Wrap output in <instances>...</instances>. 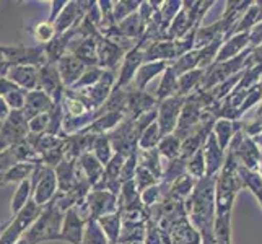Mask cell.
Masks as SVG:
<instances>
[{
  "instance_id": "49",
  "label": "cell",
  "mask_w": 262,
  "mask_h": 244,
  "mask_svg": "<svg viewBox=\"0 0 262 244\" xmlns=\"http://www.w3.org/2000/svg\"><path fill=\"white\" fill-rule=\"evenodd\" d=\"M15 244H28V241H26L25 238H20V239H18V241H16Z\"/></svg>"
},
{
  "instance_id": "32",
  "label": "cell",
  "mask_w": 262,
  "mask_h": 244,
  "mask_svg": "<svg viewBox=\"0 0 262 244\" xmlns=\"http://www.w3.org/2000/svg\"><path fill=\"white\" fill-rule=\"evenodd\" d=\"M82 244H110L106 234L103 233L101 227L98 225L96 220H88L83 230Z\"/></svg>"
},
{
  "instance_id": "19",
  "label": "cell",
  "mask_w": 262,
  "mask_h": 244,
  "mask_svg": "<svg viewBox=\"0 0 262 244\" xmlns=\"http://www.w3.org/2000/svg\"><path fill=\"white\" fill-rule=\"evenodd\" d=\"M78 166H80V169H82L83 176L86 178L88 184L93 186V187L104 176V166L96 160L95 155H92V153H83V155L80 157V165Z\"/></svg>"
},
{
  "instance_id": "44",
  "label": "cell",
  "mask_w": 262,
  "mask_h": 244,
  "mask_svg": "<svg viewBox=\"0 0 262 244\" xmlns=\"http://www.w3.org/2000/svg\"><path fill=\"white\" fill-rule=\"evenodd\" d=\"M15 90H20V88H18L16 85H13L7 77L0 78V98H5L7 95H10L12 92H15Z\"/></svg>"
},
{
  "instance_id": "38",
  "label": "cell",
  "mask_w": 262,
  "mask_h": 244,
  "mask_svg": "<svg viewBox=\"0 0 262 244\" xmlns=\"http://www.w3.org/2000/svg\"><path fill=\"white\" fill-rule=\"evenodd\" d=\"M33 34L36 41L39 44H44V46H48V44L56 38V30H54V25L49 23V21H41L34 26L33 30Z\"/></svg>"
},
{
  "instance_id": "4",
  "label": "cell",
  "mask_w": 262,
  "mask_h": 244,
  "mask_svg": "<svg viewBox=\"0 0 262 244\" xmlns=\"http://www.w3.org/2000/svg\"><path fill=\"white\" fill-rule=\"evenodd\" d=\"M33 201L39 207H46L57 194V178L54 169L39 163L33 173Z\"/></svg>"
},
{
  "instance_id": "5",
  "label": "cell",
  "mask_w": 262,
  "mask_h": 244,
  "mask_svg": "<svg viewBox=\"0 0 262 244\" xmlns=\"http://www.w3.org/2000/svg\"><path fill=\"white\" fill-rule=\"evenodd\" d=\"M28 121L25 119L23 111H10L0 127V150L16 145L28 137Z\"/></svg>"
},
{
  "instance_id": "7",
  "label": "cell",
  "mask_w": 262,
  "mask_h": 244,
  "mask_svg": "<svg viewBox=\"0 0 262 244\" xmlns=\"http://www.w3.org/2000/svg\"><path fill=\"white\" fill-rule=\"evenodd\" d=\"M86 205H88V212H90V220H98L101 216L111 215L117 212V198L114 194L110 191H93L88 192L85 197Z\"/></svg>"
},
{
  "instance_id": "41",
  "label": "cell",
  "mask_w": 262,
  "mask_h": 244,
  "mask_svg": "<svg viewBox=\"0 0 262 244\" xmlns=\"http://www.w3.org/2000/svg\"><path fill=\"white\" fill-rule=\"evenodd\" d=\"M160 195H161V186H153V187H148L147 191L142 192L140 201L143 205H153V204L158 202Z\"/></svg>"
},
{
  "instance_id": "28",
  "label": "cell",
  "mask_w": 262,
  "mask_h": 244,
  "mask_svg": "<svg viewBox=\"0 0 262 244\" xmlns=\"http://www.w3.org/2000/svg\"><path fill=\"white\" fill-rule=\"evenodd\" d=\"M31 192H33V187H31V181L30 179H25V181H21L20 184H18L16 191L13 194V198H12V216L20 213L23 207L30 202Z\"/></svg>"
},
{
  "instance_id": "23",
  "label": "cell",
  "mask_w": 262,
  "mask_h": 244,
  "mask_svg": "<svg viewBox=\"0 0 262 244\" xmlns=\"http://www.w3.org/2000/svg\"><path fill=\"white\" fill-rule=\"evenodd\" d=\"M116 30L119 31L124 38L134 39V38H140V36H143V31H145V23L142 21L139 12H135L130 16L125 18V20H122L121 23H117Z\"/></svg>"
},
{
  "instance_id": "12",
  "label": "cell",
  "mask_w": 262,
  "mask_h": 244,
  "mask_svg": "<svg viewBox=\"0 0 262 244\" xmlns=\"http://www.w3.org/2000/svg\"><path fill=\"white\" fill-rule=\"evenodd\" d=\"M38 70L39 67L33 65H12L7 78L23 92H33L38 90Z\"/></svg>"
},
{
  "instance_id": "21",
  "label": "cell",
  "mask_w": 262,
  "mask_h": 244,
  "mask_svg": "<svg viewBox=\"0 0 262 244\" xmlns=\"http://www.w3.org/2000/svg\"><path fill=\"white\" fill-rule=\"evenodd\" d=\"M205 74V70L195 69L191 72H186L181 77H178V90H176V96L181 98H187L189 95H192L195 90L201 86L202 77Z\"/></svg>"
},
{
  "instance_id": "40",
  "label": "cell",
  "mask_w": 262,
  "mask_h": 244,
  "mask_svg": "<svg viewBox=\"0 0 262 244\" xmlns=\"http://www.w3.org/2000/svg\"><path fill=\"white\" fill-rule=\"evenodd\" d=\"M4 99L10 111H23L25 101H26V92H23V90H15V92L7 95Z\"/></svg>"
},
{
  "instance_id": "9",
  "label": "cell",
  "mask_w": 262,
  "mask_h": 244,
  "mask_svg": "<svg viewBox=\"0 0 262 244\" xmlns=\"http://www.w3.org/2000/svg\"><path fill=\"white\" fill-rule=\"evenodd\" d=\"M92 5V2H88V7H83V2H67L64 10L59 13V16L54 21V30H56V36L66 34V31H70V28H74L75 25L85 16L86 10Z\"/></svg>"
},
{
  "instance_id": "27",
  "label": "cell",
  "mask_w": 262,
  "mask_h": 244,
  "mask_svg": "<svg viewBox=\"0 0 262 244\" xmlns=\"http://www.w3.org/2000/svg\"><path fill=\"white\" fill-rule=\"evenodd\" d=\"M36 166H38V165H34V163H16V165H13L10 169H8V173L5 174L4 186L5 184H12V183L20 184L21 181L33 176Z\"/></svg>"
},
{
  "instance_id": "2",
  "label": "cell",
  "mask_w": 262,
  "mask_h": 244,
  "mask_svg": "<svg viewBox=\"0 0 262 244\" xmlns=\"http://www.w3.org/2000/svg\"><path fill=\"white\" fill-rule=\"evenodd\" d=\"M251 48H248L245 52H241L239 56L233 57L230 60L225 62H213V64L205 70V74L202 77L201 86L197 90H202V92H210V90L216 85H220L222 81L228 80L230 77L236 75L238 72L245 69V62L249 56Z\"/></svg>"
},
{
  "instance_id": "8",
  "label": "cell",
  "mask_w": 262,
  "mask_h": 244,
  "mask_svg": "<svg viewBox=\"0 0 262 244\" xmlns=\"http://www.w3.org/2000/svg\"><path fill=\"white\" fill-rule=\"evenodd\" d=\"M38 90L52 98L54 103H60L62 98V80L59 75L57 65L46 62L38 70Z\"/></svg>"
},
{
  "instance_id": "37",
  "label": "cell",
  "mask_w": 262,
  "mask_h": 244,
  "mask_svg": "<svg viewBox=\"0 0 262 244\" xmlns=\"http://www.w3.org/2000/svg\"><path fill=\"white\" fill-rule=\"evenodd\" d=\"M101 77H103V69H99V67H86L85 72H83V75L78 78V81L72 88H74V90L88 88V86L98 83Z\"/></svg>"
},
{
  "instance_id": "43",
  "label": "cell",
  "mask_w": 262,
  "mask_h": 244,
  "mask_svg": "<svg viewBox=\"0 0 262 244\" xmlns=\"http://www.w3.org/2000/svg\"><path fill=\"white\" fill-rule=\"evenodd\" d=\"M254 65H262V46L251 49L249 56L245 62V69L248 67H254Z\"/></svg>"
},
{
  "instance_id": "20",
  "label": "cell",
  "mask_w": 262,
  "mask_h": 244,
  "mask_svg": "<svg viewBox=\"0 0 262 244\" xmlns=\"http://www.w3.org/2000/svg\"><path fill=\"white\" fill-rule=\"evenodd\" d=\"M238 129H239V122L238 121H228V119H216L215 121L212 134L215 135L216 143H219V147L223 151L228 150L233 135Z\"/></svg>"
},
{
  "instance_id": "48",
  "label": "cell",
  "mask_w": 262,
  "mask_h": 244,
  "mask_svg": "<svg viewBox=\"0 0 262 244\" xmlns=\"http://www.w3.org/2000/svg\"><path fill=\"white\" fill-rule=\"evenodd\" d=\"M257 173H259V176L262 178V155H260V163H259V168H257Z\"/></svg>"
},
{
  "instance_id": "1",
  "label": "cell",
  "mask_w": 262,
  "mask_h": 244,
  "mask_svg": "<svg viewBox=\"0 0 262 244\" xmlns=\"http://www.w3.org/2000/svg\"><path fill=\"white\" fill-rule=\"evenodd\" d=\"M64 213L66 212H62L54 202L48 204L46 207H42L39 218L25 231L21 238L28 241V244H39L42 241H59Z\"/></svg>"
},
{
  "instance_id": "45",
  "label": "cell",
  "mask_w": 262,
  "mask_h": 244,
  "mask_svg": "<svg viewBox=\"0 0 262 244\" xmlns=\"http://www.w3.org/2000/svg\"><path fill=\"white\" fill-rule=\"evenodd\" d=\"M67 2H64V0H60V2H51V7H52V10H51V15H49V23H54L56 21V18L59 16V13L64 10V7H66Z\"/></svg>"
},
{
  "instance_id": "16",
  "label": "cell",
  "mask_w": 262,
  "mask_h": 244,
  "mask_svg": "<svg viewBox=\"0 0 262 244\" xmlns=\"http://www.w3.org/2000/svg\"><path fill=\"white\" fill-rule=\"evenodd\" d=\"M124 49H121L119 46H116L111 41H107L103 36H99L96 39V56H98V65L99 69H114L117 62L121 60V57L124 56Z\"/></svg>"
},
{
  "instance_id": "51",
  "label": "cell",
  "mask_w": 262,
  "mask_h": 244,
  "mask_svg": "<svg viewBox=\"0 0 262 244\" xmlns=\"http://www.w3.org/2000/svg\"><path fill=\"white\" fill-rule=\"evenodd\" d=\"M0 127H2V122H0Z\"/></svg>"
},
{
  "instance_id": "33",
  "label": "cell",
  "mask_w": 262,
  "mask_h": 244,
  "mask_svg": "<svg viewBox=\"0 0 262 244\" xmlns=\"http://www.w3.org/2000/svg\"><path fill=\"white\" fill-rule=\"evenodd\" d=\"M93 150L95 153L93 155L96 157V160L101 163L103 166H106L110 160L113 158V147H111V142L107 139V135L101 134V135H96L95 143H93Z\"/></svg>"
},
{
  "instance_id": "31",
  "label": "cell",
  "mask_w": 262,
  "mask_h": 244,
  "mask_svg": "<svg viewBox=\"0 0 262 244\" xmlns=\"http://www.w3.org/2000/svg\"><path fill=\"white\" fill-rule=\"evenodd\" d=\"M186 173L195 181L205 178V158L204 148H199L191 158L186 160Z\"/></svg>"
},
{
  "instance_id": "29",
  "label": "cell",
  "mask_w": 262,
  "mask_h": 244,
  "mask_svg": "<svg viewBox=\"0 0 262 244\" xmlns=\"http://www.w3.org/2000/svg\"><path fill=\"white\" fill-rule=\"evenodd\" d=\"M160 153L157 148H151V150H143L142 157H140V165L142 168L148 169L150 173L155 176L157 179L163 178V165L160 163Z\"/></svg>"
},
{
  "instance_id": "42",
  "label": "cell",
  "mask_w": 262,
  "mask_h": 244,
  "mask_svg": "<svg viewBox=\"0 0 262 244\" xmlns=\"http://www.w3.org/2000/svg\"><path fill=\"white\" fill-rule=\"evenodd\" d=\"M262 46V20L257 21L249 31V48L254 49Z\"/></svg>"
},
{
  "instance_id": "3",
  "label": "cell",
  "mask_w": 262,
  "mask_h": 244,
  "mask_svg": "<svg viewBox=\"0 0 262 244\" xmlns=\"http://www.w3.org/2000/svg\"><path fill=\"white\" fill-rule=\"evenodd\" d=\"M228 151L234 157V160L238 161L239 166L251 169V171H257L259 163H260V150L257 148L256 142L243 134L241 129L234 132L233 139L230 142Z\"/></svg>"
},
{
  "instance_id": "11",
  "label": "cell",
  "mask_w": 262,
  "mask_h": 244,
  "mask_svg": "<svg viewBox=\"0 0 262 244\" xmlns=\"http://www.w3.org/2000/svg\"><path fill=\"white\" fill-rule=\"evenodd\" d=\"M85 225H86V221L78 215V212L75 210V207H72V209L66 210L59 241H66L69 244H82Z\"/></svg>"
},
{
  "instance_id": "30",
  "label": "cell",
  "mask_w": 262,
  "mask_h": 244,
  "mask_svg": "<svg viewBox=\"0 0 262 244\" xmlns=\"http://www.w3.org/2000/svg\"><path fill=\"white\" fill-rule=\"evenodd\" d=\"M161 137H163V135H161L160 125L155 121V122H151L148 127L139 135L137 143H139V147H140L142 151L143 150H151V148H157V145L160 143Z\"/></svg>"
},
{
  "instance_id": "47",
  "label": "cell",
  "mask_w": 262,
  "mask_h": 244,
  "mask_svg": "<svg viewBox=\"0 0 262 244\" xmlns=\"http://www.w3.org/2000/svg\"><path fill=\"white\" fill-rule=\"evenodd\" d=\"M252 140L256 142V145H257V148L260 150V155H262V134H259L257 137H254V139H252Z\"/></svg>"
},
{
  "instance_id": "17",
  "label": "cell",
  "mask_w": 262,
  "mask_h": 244,
  "mask_svg": "<svg viewBox=\"0 0 262 244\" xmlns=\"http://www.w3.org/2000/svg\"><path fill=\"white\" fill-rule=\"evenodd\" d=\"M168 65H169V62H145V64H142V67L137 70V74H135L132 80L134 86L130 90L132 92H145V88L150 81L157 75L163 74Z\"/></svg>"
},
{
  "instance_id": "18",
  "label": "cell",
  "mask_w": 262,
  "mask_h": 244,
  "mask_svg": "<svg viewBox=\"0 0 262 244\" xmlns=\"http://www.w3.org/2000/svg\"><path fill=\"white\" fill-rule=\"evenodd\" d=\"M249 48V33H239V34H233L231 38L227 41H223L222 48L215 57V62H225L230 60L233 57L239 56L241 52H245Z\"/></svg>"
},
{
  "instance_id": "36",
  "label": "cell",
  "mask_w": 262,
  "mask_h": 244,
  "mask_svg": "<svg viewBox=\"0 0 262 244\" xmlns=\"http://www.w3.org/2000/svg\"><path fill=\"white\" fill-rule=\"evenodd\" d=\"M132 181H134V184H135V187H137L139 192H143V191H147L148 187L157 186V178L153 176L148 169L142 168V166H137Z\"/></svg>"
},
{
  "instance_id": "13",
  "label": "cell",
  "mask_w": 262,
  "mask_h": 244,
  "mask_svg": "<svg viewBox=\"0 0 262 244\" xmlns=\"http://www.w3.org/2000/svg\"><path fill=\"white\" fill-rule=\"evenodd\" d=\"M202 148H204V158H205V176L213 178L220 173L227 155H225V151L219 147L213 134H210L209 137H207Z\"/></svg>"
},
{
  "instance_id": "10",
  "label": "cell",
  "mask_w": 262,
  "mask_h": 244,
  "mask_svg": "<svg viewBox=\"0 0 262 244\" xmlns=\"http://www.w3.org/2000/svg\"><path fill=\"white\" fill-rule=\"evenodd\" d=\"M143 64V48L140 44H135V46L127 51V54L122 59V67H121V74H119V80L113 90H122L124 86L130 85V81L134 80L137 70L142 67Z\"/></svg>"
},
{
  "instance_id": "46",
  "label": "cell",
  "mask_w": 262,
  "mask_h": 244,
  "mask_svg": "<svg viewBox=\"0 0 262 244\" xmlns=\"http://www.w3.org/2000/svg\"><path fill=\"white\" fill-rule=\"evenodd\" d=\"M8 114H10V109H8V106L5 103V99L4 98H0V122L5 121Z\"/></svg>"
},
{
  "instance_id": "15",
  "label": "cell",
  "mask_w": 262,
  "mask_h": 244,
  "mask_svg": "<svg viewBox=\"0 0 262 244\" xmlns=\"http://www.w3.org/2000/svg\"><path fill=\"white\" fill-rule=\"evenodd\" d=\"M57 70H59V75L62 80V85H67V86H74L78 78L83 75L85 72V65L80 62L74 54H67V56H62L57 60Z\"/></svg>"
},
{
  "instance_id": "6",
  "label": "cell",
  "mask_w": 262,
  "mask_h": 244,
  "mask_svg": "<svg viewBox=\"0 0 262 244\" xmlns=\"http://www.w3.org/2000/svg\"><path fill=\"white\" fill-rule=\"evenodd\" d=\"M184 101H186V98L169 96L158 103L157 124L160 125V130H161V135H163V137L174 132L178 121H179L181 109H183V106H184Z\"/></svg>"
},
{
  "instance_id": "25",
  "label": "cell",
  "mask_w": 262,
  "mask_h": 244,
  "mask_svg": "<svg viewBox=\"0 0 262 244\" xmlns=\"http://www.w3.org/2000/svg\"><path fill=\"white\" fill-rule=\"evenodd\" d=\"M176 90H178V75L174 74V70L171 69L169 64L163 72V78H161L160 86L157 90V101L160 103L169 96H176Z\"/></svg>"
},
{
  "instance_id": "34",
  "label": "cell",
  "mask_w": 262,
  "mask_h": 244,
  "mask_svg": "<svg viewBox=\"0 0 262 244\" xmlns=\"http://www.w3.org/2000/svg\"><path fill=\"white\" fill-rule=\"evenodd\" d=\"M260 78H262V65L243 69L241 78L238 81V85L234 86V90H245V92H248L249 88H252L256 83H259Z\"/></svg>"
},
{
  "instance_id": "26",
  "label": "cell",
  "mask_w": 262,
  "mask_h": 244,
  "mask_svg": "<svg viewBox=\"0 0 262 244\" xmlns=\"http://www.w3.org/2000/svg\"><path fill=\"white\" fill-rule=\"evenodd\" d=\"M157 150L160 153V157H165L169 161L181 158V140L176 137L174 134H169L161 137L160 143L157 145Z\"/></svg>"
},
{
  "instance_id": "22",
  "label": "cell",
  "mask_w": 262,
  "mask_h": 244,
  "mask_svg": "<svg viewBox=\"0 0 262 244\" xmlns=\"http://www.w3.org/2000/svg\"><path fill=\"white\" fill-rule=\"evenodd\" d=\"M195 183L197 181L189 176L187 173L181 174L176 181H173V184L169 186L168 197L173 198V201H178V202H184L186 198L192 194Z\"/></svg>"
},
{
  "instance_id": "39",
  "label": "cell",
  "mask_w": 262,
  "mask_h": 244,
  "mask_svg": "<svg viewBox=\"0 0 262 244\" xmlns=\"http://www.w3.org/2000/svg\"><path fill=\"white\" fill-rule=\"evenodd\" d=\"M16 158L13 155L12 147L0 150V186H4V178L13 165H16Z\"/></svg>"
},
{
  "instance_id": "35",
  "label": "cell",
  "mask_w": 262,
  "mask_h": 244,
  "mask_svg": "<svg viewBox=\"0 0 262 244\" xmlns=\"http://www.w3.org/2000/svg\"><path fill=\"white\" fill-rule=\"evenodd\" d=\"M113 16H114V23H121L122 20H125L127 16H130L132 13H135L139 10L140 2H113Z\"/></svg>"
},
{
  "instance_id": "14",
  "label": "cell",
  "mask_w": 262,
  "mask_h": 244,
  "mask_svg": "<svg viewBox=\"0 0 262 244\" xmlns=\"http://www.w3.org/2000/svg\"><path fill=\"white\" fill-rule=\"evenodd\" d=\"M54 106V101L49 95H46L41 90H33V92L26 93V101H25V107H23V116L26 121L33 119V117L49 113Z\"/></svg>"
},
{
  "instance_id": "50",
  "label": "cell",
  "mask_w": 262,
  "mask_h": 244,
  "mask_svg": "<svg viewBox=\"0 0 262 244\" xmlns=\"http://www.w3.org/2000/svg\"><path fill=\"white\" fill-rule=\"evenodd\" d=\"M259 18H260V20H262V7H260V13H259Z\"/></svg>"
},
{
  "instance_id": "24",
  "label": "cell",
  "mask_w": 262,
  "mask_h": 244,
  "mask_svg": "<svg viewBox=\"0 0 262 244\" xmlns=\"http://www.w3.org/2000/svg\"><path fill=\"white\" fill-rule=\"evenodd\" d=\"M121 212H116L111 215H106L98 218V225L101 227L103 233L106 234L110 244H117V239L121 236V228H122V221H121Z\"/></svg>"
}]
</instances>
